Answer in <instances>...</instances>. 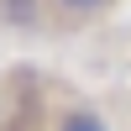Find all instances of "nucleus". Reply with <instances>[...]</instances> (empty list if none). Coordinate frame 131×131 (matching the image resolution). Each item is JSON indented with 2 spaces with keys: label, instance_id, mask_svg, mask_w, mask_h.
<instances>
[{
  "label": "nucleus",
  "instance_id": "f257e3e1",
  "mask_svg": "<svg viewBox=\"0 0 131 131\" xmlns=\"http://www.w3.org/2000/svg\"><path fill=\"white\" fill-rule=\"evenodd\" d=\"M52 131H110V126H105V115L94 110V105L68 100V105L58 110V121H52Z\"/></svg>",
  "mask_w": 131,
  "mask_h": 131
},
{
  "label": "nucleus",
  "instance_id": "f03ea898",
  "mask_svg": "<svg viewBox=\"0 0 131 131\" xmlns=\"http://www.w3.org/2000/svg\"><path fill=\"white\" fill-rule=\"evenodd\" d=\"M110 0H52V10H63L68 21H94Z\"/></svg>",
  "mask_w": 131,
  "mask_h": 131
}]
</instances>
